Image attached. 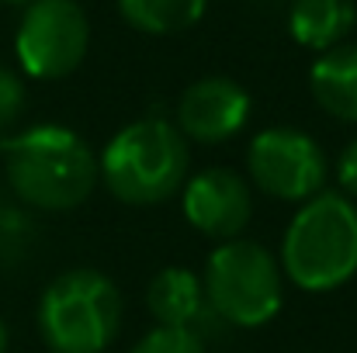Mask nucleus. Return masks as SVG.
Masks as SVG:
<instances>
[{"label": "nucleus", "instance_id": "nucleus-1", "mask_svg": "<svg viewBox=\"0 0 357 353\" xmlns=\"http://www.w3.org/2000/svg\"><path fill=\"white\" fill-rule=\"evenodd\" d=\"M7 184L35 212H70L98 187V156L66 125H31L0 142Z\"/></svg>", "mask_w": 357, "mask_h": 353}, {"label": "nucleus", "instance_id": "nucleus-2", "mask_svg": "<svg viewBox=\"0 0 357 353\" xmlns=\"http://www.w3.org/2000/svg\"><path fill=\"white\" fill-rule=\"evenodd\" d=\"M281 274L302 291H333L357 274V208L347 194L302 201L281 239Z\"/></svg>", "mask_w": 357, "mask_h": 353}, {"label": "nucleus", "instance_id": "nucleus-3", "mask_svg": "<svg viewBox=\"0 0 357 353\" xmlns=\"http://www.w3.org/2000/svg\"><path fill=\"white\" fill-rule=\"evenodd\" d=\"M188 166H191L188 139L167 118H139L125 125L98 156L105 187L119 201L135 208L160 205L181 194Z\"/></svg>", "mask_w": 357, "mask_h": 353}, {"label": "nucleus", "instance_id": "nucleus-4", "mask_svg": "<svg viewBox=\"0 0 357 353\" xmlns=\"http://www.w3.org/2000/svg\"><path fill=\"white\" fill-rule=\"evenodd\" d=\"M35 319L52 353H105L121 329V295L101 270L73 267L49 281Z\"/></svg>", "mask_w": 357, "mask_h": 353}, {"label": "nucleus", "instance_id": "nucleus-5", "mask_svg": "<svg viewBox=\"0 0 357 353\" xmlns=\"http://www.w3.org/2000/svg\"><path fill=\"white\" fill-rule=\"evenodd\" d=\"M205 301L208 308L239 329H260L267 326L284 298V274L278 256L253 239H226L219 242L202 274Z\"/></svg>", "mask_w": 357, "mask_h": 353}, {"label": "nucleus", "instance_id": "nucleus-6", "mask_svg": "<svg viewBox=\"0 0 357 353\" xmlns=\"http://www.w3.org/2000/svg\"><path fill=\"white\" fill-rule=\"evenodd\" d=\"M91 49V21L77 0H31L24 3L14 31V56L24 77L63 80Z\"/></svg>", "mask_w": 357, "mask_h": 353}, {"label": "nucleus", "instance_id": "nucleus-7", "mask_svg": "<svg viewBox=\"0 0 357 353\" xmlns=\"http://www.w3.org/2000/svg\"><path fill=\"white\" fill-rule=\"evenodd\" d=\"M250 184L278 201H309L326 184V152L323 146L291 125L264 128L246 146Z\"/></svg>", "mask_w": 357, "mask_h": 353}, {"label": "nucleus", "instance_id": "nucleus-8", "mask_svg": "<svg viewBox=\"0 0 357 353\" xmlns=\"http://www.w3.org/2000/svg\"><path fill=\"white\" fill-rule=\"evenodd\" d=\"M181 208L191 229H198L208 239H236L253 212L250 184L236 170L208 166L184 180L181 187Z\"/></svg>", "mask_w": 357, "mask_h": 353}, {"label": "nucleus", "instance_id": "nucleus-9", "mask_svg": "<svg viewBox=\"0 0 357 353\" xmlns=\"http://www.w3.org/2000/svg\"><path fill=\"white\" fill-rule=\"evenodd\" d=\"M250 121V94L233 77H202L195 80L181 101L174 125L191 142H226L239 135Z\"/></svg>", "mask_w": 357, "mask_h": 353}, {"label": "nucleus", "instance_id": "nucleus-10", "mask_svg": "<svg viewBox=\"0 0 357 353\" xmlns=\"http://www.w3.org/2000/svg\"><path fill=\"white\" fill-rule=\"evenodd\" d=\"M146 308L156 319V326H174V329H198V322L212 315L202 277L188 267L160 270L146 288Z\"/></svg>", "mask_w": 357, "mask_h": 353}, {"label": "nucleus", "instance_id": "nucleus-11", "mask_svg": "<svg viewBox=\"0 0 357 353\" xmlns=\"http://www.w3.org/2000/svg\"><path fill=\"white\" fill-rule=\"evenodd\" d=\"M309 87L326 115L357 125V42H340L319 52L309 73Z\"/></svg>", "mask_w": 357, "mask_h": 353}, {"label": "nucleus", "instance_id": "nucleus-12", "mask_svg": "<svg viewBox=\"0 0 357 353\" xmlns=\"http://www.w3.org/2000/svg\"><path fill=\"white\" fill-rule=\"evenodd\" d=\"M354 21V0H295L288 10V35L312 52H326L347 42Z\"/></svg>", "mask_w": 357, "mask_h": 353}, {"label": "nucleus", "instance_id": "nucleus-13", "mask_svg": "<svg viewBox=\"0 0 357 353\" xmlns=\"http://www.w3.org/2000/svg\"><path fill=\"white\" fill-rule=\"evenodd\" d=\"M121 21L142 35H177L205 17L208 0H115Z\"/></svg>", "mask_w": 357, "mask_h": 353}, {"label": "nucleus", "instance_id": "nucleus-14", "mask_svg": "<svg viewBox=\"0 0 357 353\" xmlns=\"http://www.w3.org/2000/svg\"><path fill=\"white\" fill-rule=\"evenodd\" d=\"M128 353H208L205 340L195 329H174V326H156L149 329Z\"/></svg>", "mask_w": 357, "mask_h": 353}, {"label": "nucleus", "instance_id": "nucleus-15", "mask_svg": "<svg viewBox=\"0 0 357 353\" xmlns=\"http://www.w3.org/2000/svg\"><path fill=\"white\" fill-rule=\"evenodd\" d=\"M31 219L21 208H7L0 205V263H14L24 256L28 242H31Z\"/></svg>", "mask_w": 357, "mask_h": 353}, {"label": "nucleus", "instance_id": "nucleus-16", "mask_svg": "<svg viewBox=\"0 0 357 353\" xmlns=\"http://www.w3.org/2000/svg\"><path fill=\"white\" fill-rule=\"evenodd\" d=\"M24 80L14 73V70H7V66H0V128H10L21 111H24Z\"/></svg>", "mask_w": 357, "mask_h": 353}, {"label": "nucleus", "instance_id": "nucleus-17", "mask_svg": "<svg viewBox=\"0 0 357 353\" xmlns=\"http://www.w3.org/2000/svg\"><path fill=\"white\" fill-rule=\"evenodd\" d=\"M337 180L347 198H357V139L344 146V152L337 159Z\"/></svg>", "mask_w": 357, "mask_h": 353}, {"label": "nucleus", "instance_id": "nucleus-18", "mask_svg": "<svg viewBox=\"0 0 357 353\" xmlns=\"http://www.w3.org/2000/svg\"><path fill=\"white\" fill-rule=\"evenodd\" d=\"M7 343H10V333H7V322L0 319V353H7Z\"/></svg>", "mask_w": 357, "mask_h": 353}, {"label": "nucleus", "instance_id": "nucleus-19", "mask_svg": "<svg viewBox=\"0 0 357 353\" xmlns=\"http://www.w3.org/2000/svg\"><path fill=\"white\" fill-rule=\"evenodd\" d=\"M0 3H31V0H0Z\"/></svg>", "mask_w": 357, "mask_h": 353}]
</instances>
